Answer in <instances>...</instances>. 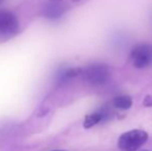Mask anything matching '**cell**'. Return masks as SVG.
Wrapping results in <instances>:
<instances>
[{"mask_svg": "<svg viewBox=\"0 0 152 151\" xmlns=\"http://www.w3.org/2000/svg\"><path fill=\"white\" fill-rule=\"evenodd\" d=\"M81 69H62L57 74V83L58 84H64V83L68 82L69 80L74 79L75 77L81 75Z\"/></svg>", "mask_w": 152, "mask_h": 151, "instance_id": "cell-7", "label": "cell"}, {"mask_svg": "<svg viewBox=\"0 0 152 151\" xmlns=\"http://www.w3.org/2000/svg\"><path fill=\"white\" fill-rule=\"evenodd\" d=\"M143 105L145 107L149 108V107H152V95H146L143 101Z\"/></svg>", "mask_w": 152, "mask_h": 151, "instance_id": "cell-9", "label": "cell"}, {"mask_svg": "<svg viewBox=\"0 0 152 151\" xmlns=\"http://www.w3.org/2000/svg\"><path fill=\"white\" fill-rule=\"evenodd\" d=\"M113 106L119 110H128L132 106V99L129 95H119L113 99Z\"/></svg>", "mask_w": 152, "mask_h": 151, "instance_id": "cell-8", "label": "cell"}, {"mask_svg": "<svg viewBox=\"0 0 152 151\" xmlns=\"http://www.w3.org/2000/svg\"><path fill=\"white\" fill-rule=\"evenodd\" d=\"M64 12V6L57 1H51L45 7V16L50 19H58Z\"/></svg>", "mask_w": 152, "mask_h": 151, "instance_id": "cell-6", "label": "cell"}, {"mask_svg": "<svg viewBox=\"0 0 152 151\" xmlns=\"http://www.w3.org/2000/svg\"><path fill=\"white\" fill-rule=\"evenodd\" d=\"M110 119V111L106 108H102L99 111H96L94 113H91L85 117L84 120V127L85 128H90L94 125L98 124L99 122H104L106 120Z\"/></svg>", "mask_w": 152, "mask_h": 151, "instance_id": "cell-5", "label": "cell"}, {"mask_svg": "<svg viewBox=\"0 0 152 151\" xmlns=\"http://www.w3.org/2000/svg\"><path fill=\"white\" fill-rule=\"evenodd\" d=\"M54 151H64V150H54Z\"/></svg>", "mask_w": 152, "mask_h": 151, "instance_id": "cell-11", "label": "cell"}, {"mask_svg": "<svg viewBox=\"0 0 152 151\" xmlns=\"http://www.w3.org/2000/svg\"><path fill=\"white\" fill-rule=\"evenodd\" d=\"M19 29V21L16 15L7 9H0V35L10 36Z\"/></svg>", "mask_w": 152, "mask_h": 151, "instance_id": "cell-4", "label": "cell"}, {"mask_svg": "<svg viewBox=\"0 0 152 151\" xmlns=\"http://www.w3.org/2000/svg\"><path fill=\"white\" fill-rule=\"evenodd\" d=\"M132 63L136 69H143L152 64V47L147 44H140L134 47L130 53Z\"/></svg>", "mask_w": 152, "mask_h": 151, "instance_id": "cell-3", "label": "cell"}, {"mask_svg": "<svg viewBox=\"0 0 152 151\" xmlns=\"http://www.w3.org/2000/svg\"><path fill=\"white\" fill-rule=\"evenodd\" d=\"M1 1H2V0H0V2H1Z\"/></svg>", "mask_w": 152, "mask_h": 151, "instance_id": "cell-12", "label": "cell"}, {"mask_svg": "<svg viewBox=\"0 0 152 151\" xmlns=\"http://www.w3.org/2000/svg\"><path fill=\"white\" fill-rule=\"evenodd\" d=\"M70 1H72V2H79V1H81V0H70Z\"/></svg>", "mask_w": 152, "mask_h": 151, "instance_id": "cell-10", "label": "cell"}, {"mask_svg": "<svg viewBox=\"0 0 152 151\" xmlns=\"http://www.w3.org/2000/svg\"><path fill=\"white\" fill-rule=\"evenodd\" d=\"M148 140V133L142 129H132L122 133L118 139L121 151H138Z\"/></svg>", "mask_w": 152, "mask_h": 151, "instance_id": "cell-2", "label": "cell"}, {"mask_svg": "<svg viewBox=\"0 0 152 151\" xmlns=\"http://www.w3.org/2000/svg\"><path fill=\"white\" fill-rule=\"evenodd\" d=\"M81 75L83 77V80L89 85L102 86L110 80L112 71L108 65L95 63V64H90L82 69Z\"/></svg>", "mask_w": 152, "mask_h": 151, "instance_id": "cell-1", "label": "cell"}]
</instances>
